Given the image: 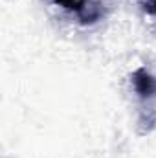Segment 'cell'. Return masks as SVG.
<instances>
[{
  "label": "cell",
  "mask_w": 156,
  "mask_h": 158,
  "mask_svg": "<svg viewBox=\"0 0 156 158\" xmlns=\"http://www.w3.org/2000/svg\"><path fill=\"white\" fill-rule=\"evenodd\" d=\"M134 88L142 98H151L156 94V79L142 68L134 74Z\"/></svg>",
  "instance_id": "6da1fadb"
},
{
  "label": "cell",
  "mask_w": 156,
  "mask_h": 158,
  "mask_svg": "<svg viewBox=\"0 0 156 158\" xmlns=\"http://www.w3.org/2000/svg\"><path fill=\"white\" fill-rule=\"evenodd\" d=\"M55 4H59V6H63L64 9H70V11H76V13H83L84 9H86V6H88V2L86 0H53Z\"/></svg>",
  "instance_id": "7a4b0ae2"
},
{
  "label": "cell",
  "mask_w": 156,
  "mask_h": 158,
  "mask_svg": "<svg viewBox=\"0 0 156 158\" xmlns=\"http://www.w3.org/2000/svg\"><path fill=\"white\" fill-rule=\"evenodd\" d=\"M145 9H147L149 13L156 15V0H147V2H145Z\"/></svg>",
  "instance_id": "3957f363"
}]
</instances>
